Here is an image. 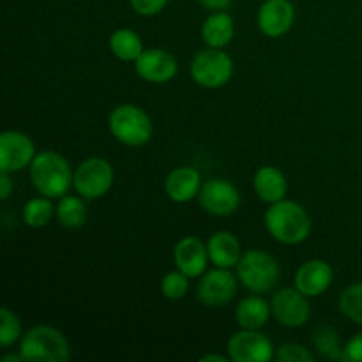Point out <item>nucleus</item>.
<instances>
[{"label": "nucleus", "instance_id": "1", "mask_svg": "<svg viewBox=\"0 0 362 362\" xmlns=\"http://www.w3.org/2000/svg\"><path fill=\"white\" fill-rule=\"evenodd\" d=\"M265 228L278 243L296 246L304 243L311 233V218L306 209L293 200L271 204L264 216Z\"/></svg>", "mask_w": 362, "mask_h": 362}, {"label": "nucleus", "instance_id": "2", "mask_svg": "<svg viewBox=\"0 0 362 362\" xmlns=\"http://www.w3.org/2000/svg\"><path fill=\"white\" fill-rule=\"evenodd\" d=\"M30 179L37 193L48 198H62L73 186L74 172L69 161L55 151H42L35 154L28 166Z\"/></svg>", "mask_w": 362, "mask_h": 362}, {"label": "nucleus", "instance_id": "3", "mask_svg": "<svg viewBox=\"0 0 362 362\" xmlns=\"http://www.w3.org/2000/svg\"><path fill=\"white\" fill-rule=\"evenodd\" d=\"M20 354L28 362H66L71 357V346L59 329L35 325L21 336Z\"/></svg>", "mask_w": 362, "mask_h": 362}, {"label": "nucleus", "instance_id": "4", "mask_svg": "<svg viewBox=\"0 0 362 362\" xmlns=\"http://www.w3.org/2000/svg\"><path fill=\"white\" fill-rule=\"evenodd\" d=\"M108 129L115 140L127 147H144L154 134L151 117L136 105H119L108 117Z\"/></svg>", "mask_w": 362, "mask_h": 362}, {"label": "nucleus", "instance_id": "5", "mask_svg": "<svg viewBox=\"0 0 362 362\" xmlns=\"http://www.w3.org/2000/svg\"><path fill=\"white\" fill-rule=\"evenodd\" d=\"M237 278L251 293L271 292L279 281V264L272 255L262 250L244 251L237 264Z\"/></svg>", "mask_w": 362, "mask_h": 362}, {"label": "nucleus", "instance_id": "6", "mask_svg": "<svg viewBox=\"0 0 362 362\" xmlns=\"http://www.w3.org/2000/svg\"><path fill=\"white\" fill-rule=\"evenodd\" d=\"M191 78L204 88H219L233 76V60L223 48H205L191 60Z\"/></svg>", "mask_w": 362, "mask_h": 362}, {"label": "nucleus", "instance_id": "7", "mask_svg": "<svg viewBox=\"0 0 362 362\" xmlns=\"http://www.w3.org/2000/svg\"><path fill=\"white\" fill-rule=\"evenodd\" d=\"M113 179V166L106 159L90 158L81 161L74 170L73 187L85 200H95L112 189Z\"/></svg>", "mask_w": 362, "mask_h": 362}, {"label": "nucleus", "instance_id": "8", "mask_svg": "<svg viewBox=\"0 0 362 362\" xmlns=\"http://www.w3.org/2000/svg\"><path fill=\"white\" fill-rule=\"evenodd\" d=\"M239 288V278L230 269L216 267L204 272L197 286V299L205 308H223L233 300Z\"/></svg>", "mask_w": 362, "mask_h": 362}, {"label": "nucleus", "instance_id": "9", "mask_svg": "<svg viewBox=\"0 0 362 362\" xmlns=\"http://www.w3.org/2000/svg\"><path fill=\"white\" fill-rule=\"evenodd\" d=\"M198 202L207 214L225 218L232 216L239 209L240 193L230 180L209 179L207 182L202 184Z\"/></svg>", "mask_w": 362, "mask_h": 362}, {"label": "nucleus", "instance_id": "10", "mask_svg": "<svg viewBox=\"0 0 362 362\" xmlns=\"http://www.w3.org/2000/svg\"><path fill=\"white\" fill-rule=\"evenodd\" d=\"M34 158L35 147L28 134L14 129L0 134V172H21L32 165Z\"/></svg>", "mask_w": 362, "mask_h": 362}, {"label": "nucleus", "instance_id": "11", "mask_svg": "<svg viewBox=\"0 0 362 362\" xmlns=\"http://www.w3.org/2000/svg\"><path fill=\"white\" fill-rule=\"evenodd\" d=\"M274 356V345L260 331L243 329L228 341V357L233 362H269Z\"/></svg>", "mask_w": 362, "mask_h": 362}, {"label": "nucleus", "instance_id": "12", "mask_svg": "<svg viewBox=\"0 0 362 362\" xmlns=\"http://www.w3.org/2000/svg\"><path fill=\"white\" fill-rule=\"evenodd\" d=\"M308 299L310 297L304 296L296 286L293 288L279 290L272 297V315L285 327H303V325L308 324L311 317V306Z\"/></svg>", "mask_w": 362, "mask_h": 362}, {"label": "nucleus", "instance_id": "13", "mask_svg": "<svg viewBox=\"0 0 362 362\" xmlns=\"http://www.w3.org/2000/svg\"><path fill=\"white\" fill-rule=\"evenodd\" d=\"M134 71L138 76L147 83H168L170 80L177 76L179 64L177 59L170 52L163 48L144 49L140 57L134 62Z\"/></svg>", "mask_w": 362, "mask_h": 362}, {"label": "nucleus", "instance_id": "14", "mask_svg": "<svg viewBox=\"0 0 362 362\" xmlns=\"http://www.w3.org/2000/svg\"><path fill=\"white\" fill-rule=\"evenodd\" d=\"M296 21V7L290 0H265L257 14V23L267 37H281Z\"/></svg>", "mask_w": 362, "mask_h": 362}, {"label": "nucleus", "instance_id": "15", "mask_svg": "<svg viewBox=\"0 0 362 362\" xmlns=\"http://www.w3.org/2000/svg\"><path fill=\"white\" fill-rule=\"evenodd\" d=\"M173 262L187 278H200L211 262L207 244L202 243L198 237H184L173 247Z\"/></svg>", "mask_w": 362, "mask_h": 362}, {"label": "nucleus", "instance_id": "16", "mask_svg": "<svg viewBox=\"0 0 362 362\" xmlns=\"http://www.w3.org/2000/svg\"><path fill=\"white\" fill-rule=\"evenodd\" d=\"M334 281V271L325 260L304 262L296 272L293 285L308 297H320Z\"/></svg>", "mask_w": 362, "mask_h": 362}, {"label": "nucleus", "instance_id": "17", "mask_svg": "<svg viewBox=\"0 0 362 362\" xmlns=\"http://www.w3.org/2000/svg\"><path fill=\"white\" fill-rule=\"evenodd\" d=\"M202 187V175L193 166H179L165 179V193L175 204H187L198 197Z\"/></svg>", "mask_w": 362, "mask_h": 362}, {"label": "nucleus", "instance_id": "18", "mask_svg": "<svg viewBox=\"0 0 362 362\" xmlns=\"http://www.w3.org/2000/svg\"><path fill=\"white\" fill-rule=\"evenodd\" d=\"M240 250L243 247H240L239 239L232 232H226V230L216 232L207 243L209 258H211V262L216 267H237L240 257H243V251Z\"/></svg>", "mask_w": 362, "mask_h": 362}, {"label": "nucleus", "instance_id": "19", "mask_svg": "<svg viewBox=\"0 0 362 362\" xmlns=\"http://www.w3.org/2000/svg\"><path fill=\"white\" fill-rule=\"evenodd\" d=\"M253 187L258 198L271 205L285 198L288 184H286V177L281 170L267 165L257 170L253 179Z\"/></svg>", "mask_w": 362, "mask_h": 362}, {"label": "nucleus", "instance_id": "20", "mask_svg": "<svg viewBox=\"0 0 362 362\" xmlns=\"http://www.w3.org/2000/svg\"><path fill=\"white\" fill-rule=\"evenodd\" d=\"M272 308L260 293H251L244 297L235 308V320L243 329H253L260 331L269 322Z\"/></svg>", "mask_w": 362, "mask_h": 362}, {"label": "nucleus", "instance_id": "21", "mask_svg": "<svg viewBox=\"0 0 362 362\" xmlns=\"http://www.w3.org/2000/svg\"><path fill=\"white\" fill-rule=\"evenodd\" d=\"M235 34L233 18L226 11H216L202 25V37L211 48H225Z\"/></svg>", "mask_w": 362, "mask_h": 362}, {"label": "nucleus", "instance_id": "22", "mask_svg": "<svg viewBox=\"0 0 362 362\" xmlns=\"http://www.w3.org/2000/svg\"><path fill=\"white\" fill-rule=\"evenodd\" d=\"M110 52L122 62H136L138 57L144 53L141 37L131 28H119L110 35Z\"/></svg>", "mask_w": 362, "mask_h": 362}, {"label": "nucleus", "instance_id": "23", "mask_svg": "<svg viewBox=\"0 0 362 362\" xmlns=\"http://www.w3.org/2000/svg\"><path fill=\"white\" fill-rule=\"evenodd\" d=\"M57 221L64 226V228H80L87 221V205H85L83 197H74V194H64L59 200L55 209Z\"/></svg>", "mask_w": 362, "mask_h": 362}, {"label": "nucleus", "instance_id": "24", "mask_svg": "<svg viewBox=\"0 0 362 362\" xmlns=\"http://www.w3.org/2000/svg\"><path fill=\"white\" fill-rule=\"evenodd\" d=\"M311 343L320 357L331 361L343 359V345L339 332L332 325H318L311 334Z\"/></svg>", "mask_w": 362, "mask_h": 362}, {"label": "nucleus", "instance_id": "25", "mask_svg": "<svg viewBox=\"0 0 362 362\" xmlns=\"http://www.w3.org/2000/svg\"><path fill=\"white\" fill-rule=\"evenodd\" d=\"M55 209L57 207H53L52 198L41 194V197L32 198L23 205L21 218H23L25 225L30 226V228H42L52 221V218L55 216Z\"/></svg>", "mask_w": 362, "mask_h": 362}, {"label": "nucleus", "instance_id": "26", "mask_svg": "<svg viewBox=\"0 0 362 362\" xmlns=\"http://www.w3.org/2000/svg\"><path fill=\"white\" fill-rule=\"evenodd\" d=\"M338 306L349 320L362 325V281L354 283L343 290Z\"/></svg>", "mask_w": 362, "mask_h": 362}, {"label": "nucleus", "instance_id": "27", "mask_svg": "<svg viewBox=\"0 0 362 362\" xmlns=\"http://www.w3.org/2000/svg\"><path fill=\"white\" fill-rule=\"evenodd\" d=\"M21 336H23V331H21L20 318H18V315L14 311L4 306L0 310V346L2 349H9Z\"/></svg>", "mask_w": 362, "mask_h": 362}, {"label": "nucleus", "instance_id": "28", "mask_svg": "<svg viewBox=\"0 0 362 362\" xmlns=\"http://www.w3.org/2000/svg\"><path fill=\"white\" fill-rule=\"evenodd\" d=\"M187 276L184 272H180L179 269L172 272H166L165 278L161 281V292L166 299L170 300H179L182 299L187 293L189 288V281H187Z\"/></svg>", "mask_w": 362, "mask_h": 362}, {"label": "nucleus", "instance_id": "29", "mask_svg": "<svg viewBox=\"0 0 362 362\" xmlns=\"http://www.w3.org/2000/svg\"><path fill=\"white\" fill-rule=\"evenodd\" d=\"M274 359L279 362H313L315 356L306 346L297 345V343H286L276 350Z\"/></svg>", "mask_w": 362, "mask_h": 362}, {"label": "nucleus", "instance_id": "30", "mask_svg": "<svg viewBox=\"0 0 362 362\" xmlns=\"http://www.w3.org/2000/svg\"><path fill=\"white\" fill-rule=\"evenodd\" d=\"M168 2L170 0H129L134 13L141 16H156L168 6Z\"/></svg>", "mask_w": 362, "mask_h": 362}, {"label": "nucleus", "instance_id": "31", "mask_svg": "<svg viewBox=\"0 0 362 362\" xmlns=\"http://www.w3.org/2000/svg\"><path fill=\"white\" fill-rule=\"evenodd\" d=\"M341 361L362 362V332H359V334H356L354 338H350L349 341H346V345L343 346Z\"/></svg>", "mask_w": 362, "mask_h": 362}, {"label": "nucleus", "instance_id": "32", "mask_svg": "<svg viewBox=\"0 0 362 362\" xmlns=\"http://www.w3.org/2000/svg\"><path fill=\"white\" fill-rule=\"evenodd\" d=\"M13 179H11V173L7 172H0V200L6 202L7 198L11 197L13 193Z\"/></svg>", "mask_w": 362, "mask_h": 362}, {"label": "nucleus", "instance_id": "33", "mask_svg": "<svg viewBox=\"0 0 362 362\" xmlns=\"http://www.w3.org/2000/svg\"><path fill=\"white\" fill-rule=\"evenodd\" d=\"M202 4V7H205L211 13H216V11H226L230 6H232L233 0H198Z\"/></svg>", "mask_w": 362, "mask_h": 362}, {"label": "nucleus", "instance_id": "34", "mask_svg": "<svg viewBox=\"0 0 362 362\" xmlns=\"http://www.w3.org/2000/svg\"><path fill=\"white\" fill-rule=\"evenodd\" d=\"M202 362H211V361H216V362H226V357L225 356H218V354H207V356H204L200 359Z\"/></svg>", "mask_w": 362, "mask_h": 362}, {"label": "nucleus", "instance_id": "35", "mask_svg": "<svg viewBox=\"0 0 362 362\" xmlns=\"http://www.w3.org/2000/svg\"><path fill=\"white\" fill-rule=\"evenodd\" d=\"M2 361L4 362H20V361H23V357H21V354L18 352L16 356H14V354H11V356H6Z\"/></svg>", "mask_w": 362, "mask_h": 362}]
</instances>
